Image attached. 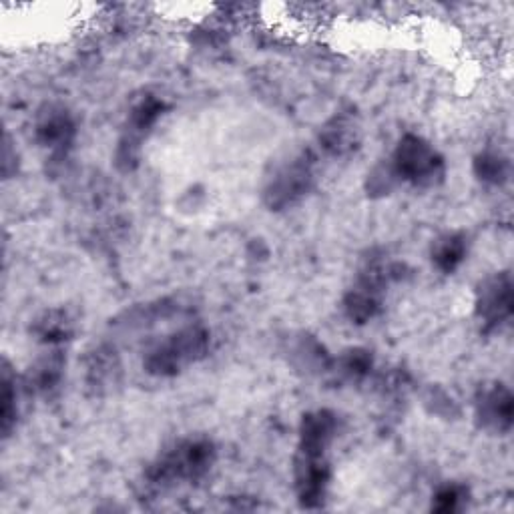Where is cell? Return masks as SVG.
Wrapping results in <instances>:
<instances>
[{
	"instance_id": "cell-14",
	"label": "cell",
	"mask_w": 514,
	"mask_h": 514,
	"mask_svg": "<svg viewBox=\"0 0 514 514\" xmlns=\"http://www.w3.org/2000/svg\"><path fill=\"white\" fill-rule=\"evenodd\" d=\"M37 334L45 344H57L69 340L73 334V324L63 312H49L37 322Z\"/></svg>"
},
{
	"instance_id": "cell-6",
	"label": "cell",
	"mask_w": 514,
	"mask_h": 514,
	"mask_svg": "<svg viewBox=\"0 0 514 514\" xmlns=\"http://www.w3.org/2000/svg\"><path fill=\"white\" fill-rule=\"evenodd\" d=\"M476 316L486 332L500 328L510 320L514 308V286L508 272L486 278L476 290Z\"/></svg>"
},
{
	"instance_id": "cell-2",
	"label": "cell",
	"mask_w": 514,
	"mask_h": 514,
	"mask_svg": "<svg viewBox=\"0 0 514 514\" xmlns=\"http://www.w3.org/2000/svg\"><path fill=\"white\" fill-rule=\"evenodd\" d=\"M392 177L414 187H434L444 179V157L422 137L404 135L388 165Z\"/></svg>"
},
{
	"instance_id": "cell-4",
	"label": "cell",
	"mask_w": 514,
	"mask_h": 514,
	"mask_svg": "<svg viewBox=\"0 0 514 514\" xmlns=\"http://www.w3.org/2000/svg\"><path fill=\"white\" fill-rule=\"evenodd\" d=\"M396 270V266L386 262H372L362 270L358 282L344 298L346 316L354 324H368L378 316L384 304V292L396 278Z\"/></svg>"
},
{
	"instance_id": "cell-5",
	"label": "cell",
	"mask_w": 514,
	"mask_h": 514,
	"mask_svg": "<svg viewBox=\"0 0 514 514\" xmlns=\"http://www.w3.org/2000/svg\"><path fill=\"white\" fill-rule=\"evenodd\" d=\"M314 183V159L302 153L282 165L266 187V203L280 211L298 203Z\"/></svg>"
},
{
	"instance_id": "cell-7",
	"label": "cell",
	"mask_w": 514,
	"mask_h": 514,
	"mask_svg": "<svg viewBox=\"0 0 514 514\" xmlns=\"http://www.w3.org/2000/svg\"><path fill=\"white\" fill-rule=\"evenodd\" d=\"M474 414L484 430L508 434L514 422V398L510 390L500 382L482 386L474 400Z\"/></svg>"
},
{
	"instance_id": "cell-9",
	"label": "cell",
	"mask_w": 514,
	"mask_h": 514,
	"mask_svg": "<svg viewBox=\"0 0 514 514\" xmlns=\"http://www.w3.org/2000/svg\"><path fill=\"white\" fill-rule=\"evenodd\" d=\"M468 255V239L464 233L452 231L440 235L430 249L432 264L442 274H454Z\"/></svg>"
},
{
	"instance_id": "cell-3",
	"label": "cell",
	"mask_w": 514,
	"mask_h": 514,
	"mask_svg": "<svg viewBox=\"0 0 514 514\" xmlns=\"http://www.w3.org/2000/svg\"><path fill=\"white\" fill-rule=\"evenodd\" d=\"M211 344V336L203 326L183 328L163 342H159L145 358L143 366L149 374L159 378L177 376L189 364L201 360Z\"/></svg>"
},
{
	"instance_id": "cell-13",
	"label": "cell",
	"mask_w": 514,
	"mask_h": 514,
	"mask_svg": "<svg viewBox=\"0 0 514 514\" xmlns=\"http://www.w3.org/2000/svg\"><path fill=\"white\" fill-rule=\"evenodd\" d=\"M372 366H374V360H372V354L368 350L352 348L338 358V364H336L338 370L336 372L342 378H346L350 382H356V380L366 378L372 372Z\"/></svg>"
},
{
	"instance_id": "cell-1",
	"label": "cell",
	"mask_w": 514,
	"mask_h": 514,
	"mask_svg": "<svg viewBox=\"0 0 514 514\" xmlns=\"http://www.w3.org/2000/svg\"><path fill=\"white\" fill-rule=\"evenodd\" d=\"M215 458L217 452L211 440H181L159 454V458L147 470V480L157 488H167L177 482H193L211 470Z\"/></svg>"
},
{
	"instance_id": "cell-12",
	"label": "cell",
	"mask_w": 514,
	"mask_h": 514,
	"mask_svg": "<svg viewBox=\"0 0 514 514\" xmlns=\"http://www.w3.org/2000/svg\"><path fill=\"white\" fill-rule=\"evenodd\" d=\"M474 175L486 185H504L510 175L508 159L498 151H482L474 159Z\"/></svg>"
},
{
	"instance_id": "cell-15",
	"label": "cell",
	"mask_w": 514,
	"mask_h": 514,
	"mask_svg": "<svg viewBox=\"0 0 514 514\" xmlns=\"http://www.w3.org/2000/svg\"><path fill=\"white\" fill-rule=\"evenodd\" d=\"M468 502V488L462 486V484H444L440 486L434 496H432V510L434 512H442V514H448V512H458L466 506Z\"/></svg>"
},
{
	"instance_id": "cell-10",
	"label": "cell",
	"mask_w": 514,
	"mask_h": 514,
	"mask_svg": "<svg viewBox=\"0 0 514 514\" xmlns=\"http://www.w3.org/2000/svg\"><path fill=\"white\" fill-rule=\"evenodd\" d=\"M322 147L332 155H346L358 145V125L350 115H336L320 133Z\"/></svg>"
},
{
	"instance_id": "cell-16",
	"label": "cell",
	"mask_w": 514,
	"mask_h": 514,
	"mask_svg": "<svg viewBox=\"0 0 514 514\" xmlns=\"http://www.w3.org/2000/svg\"><path fill=\"white\" fill-rule=\"evenodd\" d=\"M13 384L15 382L9 374V370H5V374H3V432H5V436H9V432L15 424V418H17V408H15L17 392H15Z\"/></svg>"
},
{
	"instance_id": "cell-11",
	"label": "cell",
	"mask_w": 514,
	"mask_h": 514,
	"mask_svg": "<svg viewBox=\"0 0 514 514\" xmlns=\"http://www.w3.org/2000/svg\"><path fill=\"white\" fill-rule=\"evenodd\" d=\"M63 368H65V360L61 356V352H55V354H49V356L41 358L31 368V374L27 378L29 390H35V392H49V390H53L61 382Z\"/></svg>"
},
{
	"instance_id": "cell-8",
	"label": "cell",
	"mask_w": 514,
	"mask_h": 514,
	"mask_svg": "<svg viewBox=\"0 0 514 514\" xmlns=\"http://www.w3.org/2000/svg\"><path fill=\"white\" fill-rule=\"evenodd\" d=\"M73 137H75V123L65 109L51 107L47 113L39 117L37 139L45 147L53 151H63L65 147L71 145Z\"/></svg>"
}]
</instances>
